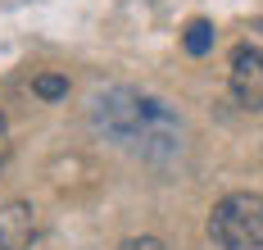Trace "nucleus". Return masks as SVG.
<instances>
[{
	"label": "nucleus",
	"mask_w": 263,
	"mask_h": 250,
	"mask_svg": "<svg viewBox=\"0 0 263 250\" xmlns=\"http://www.w3.org/2000/svg\"><path fill=\"white\" fill-rule=\"evenodd\" d=\"M227 82L245 110H263V46H236Z\"/></svg>",
	"instance_id": "obj_2"
},
{
	"label": "nucleus",
	"mask_w": 263,
	"mask_h": 250,
	"mask_svg": "<svg viewBox=\"0 0 263 250\" xmlns=\"http://www.w3.org/2000/svg\"><path fill=\"white\" fill-rule=\"evenodd\" d=\"M36 241V214L27 200H9L0 209V250H32Z\"/></svg>",
	"instance_id": "obj_3"
},
{
	"label": "nucleus",
	"mask_w": 263,
	"mask_h": 250,
	"mask_svg": "<svg viewBox=\"0 0 263 250\" xmlns=\"http://www.w3.org/2000/svg\"><path fill=\"white\" fill-rule=\"evenodd\" d=\"M32 91H36L41 100H59V96H68V78H59V73H41V78L32 82Z\"/></svg>",
	"instance_id": "obj_5"
},
{
	"label": "nucleus",
	"mask_w": 263,
	"mask_h": 250,
	"mask_svg": "<svg viewBox=\"0 0 263 250\" xmlns=\"http://www.w3.org/2000/svg\"><path fill=\"white\" fill-rule=\"evenodd\" d=\"M118 250H163V241L159 237H127Z\"/></svg>",
	"instance_id": "obj_6"
},
{
	"label": "nucleus",
	"mask_w": 263,
	"mask_h": 250,
	"mask_svg": "<svg viewBox=\"0 0 263 250\" xmlns=\"http://www.w3.org/2000/svg\"><path fill=\"white\" fill-rule=\"evenodd\" d=\"M182 46H186V55H204V50L213 46V23H209V19H191Z\"/></svg>",
	"instance_id": "obj_4"
},
{
	"label": "nucleus",
	"mask_w": 263,
	"mask_h": 250,
	"mask_svg": "<svg viewBox=\"0 0 263 250\" xmlns=\"http://www.w3.org/2000/svg\"><path fill=\"white\" fill-rule=\"evenodd\" d=\"M209 237L222 250H259L263 246V195L232 191L213 205Z\"/></svg>",
	"instance_id": "obj_1"
},
{
	"label": "nucleus",
	"mask_w": 263,
	"mask_h": 250,
	"mask_svg": "<svg viewBox=\"0 0 263 250\" xmlns=\"http://www.w3.org/2000/svg\"><path fill=\"white\" fill-rule=\"evenodd\" d=\"M9 159V128H5V118H0V168Z\"/></svg>",
	"instance_id": "obj_7"
}]
</instances>
